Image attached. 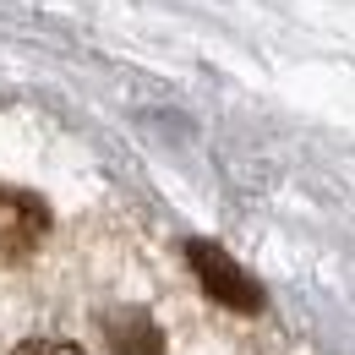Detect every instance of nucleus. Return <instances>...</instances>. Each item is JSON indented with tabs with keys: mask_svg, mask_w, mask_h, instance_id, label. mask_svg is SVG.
Listing matches in <instances>:
<instances>
[{
	"mask_svg": "<svg viewBox=\"0 0 355 355\" xmlns=\"http://www.w3.org/2000/svg\"><path fill=\"white\" fill-rule=\"evenodd\" d=\"M110 355H164V339L142 311H115L110 317Z\"/></svg>",
	"mask_w": 355,
	"mask_h": 355,
	"instance_id": "obj_3",
	"label": "nucleus"
},
{
	"mask_svg": "<svg viewBox=\"0 0 355 355\" xmlns=\"http://www.w3.org/2000/svg\"><path fill=\"white\" fill-rule=\"evenodd\" d=\"M186 263H191L197 284H202L219 306H230V311H257V306H263L257 279L235 263L224 246H214V241H186Z\"/></svg>",
	"mask_w": 355,
	"mask_h": 355,
	"instance_id": "obj_1",
	"label": "nucleus"
},
{
	"mask_svg": "<svg viewBox=\"0 0 355 355\" xmlns=\"http://www.w3.org/2000/svg\"><path fill=\"white\" fill-rule=\"evenodd\" d=\"M49 230V214L39 197L28 191H0V263L11 257H28Z\"/></svg>",
	"mask_w": 355,
	"mask_h": 355,
	"instance_id": "obj_2",
	"label": "nucleus"
},
{
	"mask_svg": "<svg viewBox=\"0 0 355 355\" xmlns=\"http://www.w3.org/2000/svg\"><path fill=\"white\" fill-rule=\"evenodd\" d=\"M11 355H83L71 339H28V345H17Z\"/></svg>",
	"mask_w": 355,
	"mask_h": 355,
	"instance_id": "obj_4",
	"label": "nucleus"
}]
</instances>
